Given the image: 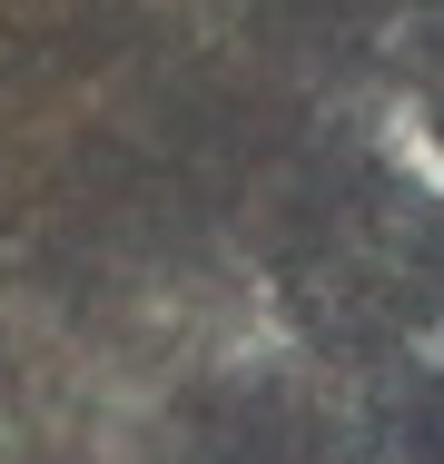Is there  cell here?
Segmentation results:
<instances>
[{
  "instance_id": "obj_1",
  "label": "cell",
  "mask_w": 444,
  "mask_h": 464,
  "mask_svg": "<svg viewBox=\"0 0 444 464\" xmlns=\"http://www.w3.org/2000/svg\"><path fill=\"white\" fill-rule=\"evenodd\" d=\"M435 237H444V188L385 149L296 169L257 247L276 346L355 375L375 395L395 375L435 366Z\"/></svg>"
},
{
  "instance_id": "obj_2",
  "label": "cell",
  "mask_w": 444,
  "mask_h": 464,
  "mask_svg": "<svg viewBox=\"0 0 444 464\" xmlns=\"http://www.w3.org/2000/svg\"><path fill=\"white\" fill-rule=\"evenodd\" d=\"M119 464H395L385 395L296 346L208 356L149 395Z\"/></svg>"
},
{
  "instance_id": "obj_3",
  "label": "cell",
  "mask_w": 444,
  "mask_h": 464,
  "mask_svg": "<svg viewBox=\"0 0 444 464\" xmlns=\"http://www.w3.org/2000/svg\"><path fill=\"white\" fill-rule=\"evenodd\" d=\"M415 109H425V139L444 149V30L425 40V70H415Z\"/></svg>"
}]
</instances>
